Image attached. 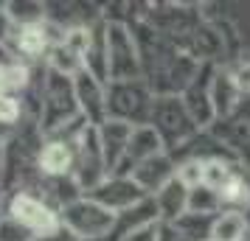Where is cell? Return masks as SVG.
<instances>
[{"label": "cell", "mask_w": 250, "mask_h": 241, "mask_svg": "<svg viewBox=\"0 0 250 241\" xmlns=\"http://www.w3.org/2000/svg\"><path fill=\"white\" fill-rule=\"evenodd\" d=\"M42 107H40V127L45 135L59 138L65 132H73L76 127L84 124V118L79 112V101H76V87L70 76H62L57 70L45 73V84H42Z\"/></svg>", "instance_id": "1"}, {"label": "cell", "mask_w": 250, "mask_h": 241, "mask_svg": "<svg viewBox=\"0 0 250 241\" xmlns=\"http://www.w3.org/2000/svg\"><path fill=\"white\" fill-rule=\"evenodd\" d=\"M59 222L76 241H107L113 239L118 216L96 199L79 194L68 205L59 207Z\"/></svg>", "instance_id": "2"}, {"label": "cell", "mask_w": 250, "mask_h": 241, "mask_svg": "<svg viewBox=\"0 0 250 241\" xmlns=\"http://www.w3.org/2000/svg\"><path fill=\"white\" fill-rule=\"evenodd\" d=\"M155 90L146 79L138 81H113L107 84V121H121L129 127L152 124L155 110Z\"/></svg>", "instance_id": "3"}, {"label": "cell", "mask_w": 250, "mask_h": 241, "mask_svg": "<svg viewBox=\"0 0 250 241\" xmlns=\"http://www.w3.org/2000/svg\"><path fill=\"white\" fill-rule=\"evenodd\" d=\"M107 37V65H110V84L113 81H138L144 79V51L135 31L121 20L104 23Z\"/></svg>", "instance_id": "4"}, {"label": "cell", "mask_w": 250, "mask_h": 241, "mask_svg": "<svg viewBox=\"0 0 250 241\" xmlns=\"http://www.w3.org/2000/svg\"><path fill=\"white\" fill-rule=\"evenodd\" d=\"M152 127L158 129V135L166 143V151L186 149L197 135L200 127L194 124V118L188 115L186 104L180 95H158L155 98V110H152Z\"/></svg>", "instance_id": "5"}, {"label": "cell", "mask_w": 250, "mask_h": 241, "mask_svg": "<svg viewBox=\"0 0 250 241\" xmlns=\"http://www.w3.org/2000/svg\"><path fill=\"white\" fill-rule=\"evenodd\" d=\"M76 168H73V185L82 194H93L99 185L110 177L107 163L102 154V140H99V127H84L76 132Z\"/></svg>", "instance_id": "6"}, {"label": "cell", "mask_w": 250, "mask_h": 241, "mask_svg": "<svg viewBox=\"0 0 250 241\" xmlns=\"http://www.w3.org/2000/svg\"><path fill=\"white\" fill-rule=\"evenodd\" d=\"M6 216L12 219L14 224H20L31 239L48 236V233H54V230L62 227L57 207H51L45 199H40V196H34V194H25V191H17V194L9 199Z\"/></svg>", "instance_id": "7"}, {"label": "cell", "mask_w": 250, "mask_h": 241, "mask_svg": "<svg viewBox=\"0 0 250 241\" xmlns=\"http://www.w3.org/2000/svg\"><path fill=\"white\" fill-rule=\"evenodd\" d=\"M76 132L73 135L48 138L40 146V151H37V168H40L42 177H48V180H65V177L73 180V168H76V140L73 138H76Z\"/></svg>", "instance_id": "8"}, {"label": "cell", "mask_w": 250, "mask_h": 241, "mask_svg": "<svg viewBox=\"0 0 250 241\" xmlns=\"http://www.w3.org/2000/svg\"><path fill=\"white\" fill-rule=\"evenodd\" d=\"M216 68H219L216 62H205L203 68H200V73L194 76V81L186 87V93L180 95L183 104H186V110H188V115L194 118V124L200 127V132L203 129H211L216 124L214 101H211V81H214Z\"/></svg>", "instance_id": "9"}, {"label": "cell", "mask_w": 250, "mask_h": 241, "mask_svg": "<svg viewBox=\"0 0 250 241\" xmlns=\"http://www.w3.org/2000/svg\"><path fill=\"white\" fill-rule=\"evenodd\" d=\"M84 196L96 199L99 205H104L107 210H113L115 216L126 213L129 207L141 205V202L146 199V194L141 191V185H138L129 174H113V177H107L93 194H84Z\"/></svg>", "instance_id": "10"}, {"label": "cell", "mask_w": 250, "mask_h": 241, "mask_svg": "<svg viewBox=\"0 0 250 241\" xmlns=\"http://www.w3.org/2000/svg\"><path fill=\"white\" fill-rule=\"evenodd\" d=\"M76 87V101H79V112L87 127H102L107 124V84L90 76L87 70H82L73 79Z\"/></svg>", "instance_id": "11"}, {"label": "cell", "mask_w": 250, "mask_h": 241, "mask_svg": "<svg viewBox=\"0 0 250 241\" xmlns=\"http://www.w3.org/2000/svg\"><path fill=\"white\" fill-rule=\"evenodd\" d=\"M129 177L141 185V191L146 196H155L177 177V160L166 151V154H158V157H152V160L135 166V168L129 171Z\"/></svg>", "instance_id": "12"}, {"label": "cell", "mask_w": 250, "mask_h": 241, "mask_svg": "<svg viewBox=\"0 0 250 241\" xmlns=\"http://www.w3.org/2000/svg\"><path fill=\"white\" fill-rule=\"evenodd\" d=\"M132 129L129 124H121V121H107L99 127V140H102V154L104 163H107V174L121 171L126 157V146H129V138H132Z\"/></svg>", "instance_id": "13"}, {"label": "cell", "mask_w": 250, "mask_h": 241, "mask_svg": "<svg viewBox=\"0 0 250 241\" xmlns=\"http://www.w3.org/2000/svg\"><path fill=\"white\" fill-rule=\"evenodd\" d=\"M158 154H166V143L163 138L158 135V129L146 124V127H135L132 129V138H129V146H126V157H124V166L118 174H129L135 166L152 160Z\"/></svg>", "instance_id": "14"}, {"label": "cell", "mask_w": 250, "mask_h": 241, "mask_svg": "<svg viewBox=\"0 0 250 241\" xmlns=\"http://www.w3.org/2000/svg\"><path fill=\"white\" fill-rule=\"evenodd\" d=\"M211 101H214V115H216L219 124L230 121V118L236 115V110L242 107V101H245V95L239 93L233 79L228 76L225 65L216 68V73H214V81H211Z\"/></svg>", "instance_id": "15"}, {"label": "cell", "mask_w": 250, "mask_h": 241, "mask_svg": "<svg viewBox=\"0 0 250 241\" xmlns=\"http://www.w3.org/2000/svg\"><path fill=\"white\" fill-rule=\"evenodd\" d=\"M188 194H191V188L174 177L160 194L152 196L155 205H158V213H160V222L163 224H174L180 216L188 213Z\"/></svg>", "instance_id": "16"}, {"label": "cell", "mask_w": 250, "mask_h": 241, "mask_svg": "<svg viewBox=\"0 0 250 241\" xmlns=\"http://www.w3.org/2000/svg\"><path fill=\"white\" fill-rule=\"evenodd\" d=\"M57 45V39L51 34V25L48 23H31V25H17V34H14V48L23 54V56L40 59L42 54L48 56V51Z\"/></svg>", "instance_id": "17"}, {"label": "cell", "mask_w": 250, "mask_h": 241, "mask_svg": "<svg viewBox=\"0 0 250 241\" xmlns=\"http://www.w3.org/2000/svg\"><path fill=\"white\" fill-rule=\"evenodd\" d=\"M152 222H160V213H158L155 199H152V196H146L141 205L129 207L126 213H121V216H118V222H115V233H113V241L124 239L126 233H132V230H138V227H146V224H152Z\"/></svg>", "instance_id": "18"}, {"label": "cell", "mask_w": 250, "mask_h": 241, "mask_svg": "<svg viewBox=\"0 0 250 241\" xmlns=\"http://www.w3.org/2000/svg\"><path fill=\"white\" fill-rule=\"evenodd\" d=\"M245 236H248L245 213H242V210H222V213L214 216L211 239L208 241H242Z\"/></svg>", "instance_id": "19"}, {"label": "cell", "mask_w": 250, "mask_h": 241, "mask_svg": "<svg viewBox=\"0 0 250 241\" xmlns=\"http://www.w3.org/2000/svg\"><path fill=\"white\" fill-rule=\"evenodd\" d=\"M222 210H225V205H222L219 194H214V191H211V188H205V185L191 188V194H188V213L216 216V213H222Z\"/></svg>", "instance_id": "20"}, {"label": "cell", "mask_w": 250, "mask_h": 241, "mask_svg": "<svg viewBox=\"0 0 250 241\" xmlns=\"http://www.w3.org/2000/svg\"><path fill=\"white\" fill-rule=\"evenodd\" d=\"M28 81H31V73L25 65L20 62H6V65H0V90L14 95L17 90H25L28 87Z\"/></svg>", "instance_id": "21"}, {"label": "cell", "mask_w": 250, "mask_h": 241, "mask_svg": "<svg viewBox=\"0 0 250 241\" xmlns=\"http://www.w3.org/2000/svg\"><path fill=\"white\" fill-rule=\"evenodd\" d=\"M211 224H214V216H200V213H186V216L174 222V227L180 230L183 236H188L191 241L211 239Z\"/></svg>", "instance_id": "22"}, {"label": "cell", "mask_w": 250, "mask_h": 241, "mask_svg": "<svg viewBox=\"0 0 250 241\" xmlns=\"http://www.w3.org/2000/svg\"><path fill=\"white\" fill-rule=\"evenodd\" d=\"M225 70H228V76L233 79V84L239 87V93L250 95V54H242L239 59L228 62Z\"/></svg>", "instance_id": "23"}, {"label": "cell", "mask_w": 250, "mask_h": 241, "mask_svg": "<svg viewBox=\"0 0 250 241\" xmlns=\"http://www.w3.org/2000/svg\"><path fill=\"white\" fill-rule=\"evenodd\" d=\"M20 121V98H14L9 93H0V124L14 127Z\"/></svg>", "instance_id": "24"}, {"label": "cell", "mask_w": 250, "mask_h": 241, "mask_svg": "<svg viewBox=\"0 0 250 241\" xmlns=\"http://www.w3.org/2000/svg\"><path fill=\"white\" fill-rule=\"evenodd\" d=\"M160 224L163 222H152L146 227H138L132 233H126L124 239H118V241H160Z\"/></svg>", "instance_id": "25"}, {"label": "cell", "mask_w": 250, "mask_h": 241, "mask_svg": "<svg viewBox=\"0 0 250 241\" xmlns=\"http://www.w3.org/2000/svg\"><path fill=\"white\" fill-rule=\"evenodd\" d=\"M160 241H191V239L183 236L174 224H160Z\"/></svg>", "instance_id": "26"}, {"label": "cell", "mask_w": 250, "mask_h": 241, "mask_svg": "<svg viewBox=\"0 0 250 241\" xmlns=\"http://www.w3.org/2000/svg\"><path fill=\"white\" fill-rule=\"evenodd\" d=\"M6 171V146H3V138H0V177Z\"/></svg>", "instance_id": "27"}, {"label": "cell", "mask_w": 250, "mask_h": 241, "mask_svg": "<svg viewBox=\"0 0 250 241\" xmlns=\"http://www.w3.org/2000/svg\"><path fill=\"white\" fill-rule=\"evenodd\" d=\"M239 157H242V160H245V163L250 166V140L245 143V146H242V149H239Z\"/></svg>", "instance_id": "28"}, {"label": "cell", "mask_w": 250, "mask_h": 241, "mask_svg": "<svg viewBox=\"0 0 250 241\" xmlns=\"http://www.w3.org/2000/svg\"><path fill=\"white\" fill-rule=\"evenodd\" d=\"M242 213H245V224H248V233H250V202H248V207H245Z\"/></svg>", "instance_id": "29"}, {"label": "cell", "mask_w": 250, "mask_h": 241, "mask_svg": "<svg viewBox=\"0 0 250 241\" xmlns=\"http://www.w3.org/2000/svg\"><path fill=\"white\" fill-rule=\"evenodd\" d=\"M0 222H3V219H0Z\"/></svg>", "instance_id": "30"}]
</instances>
